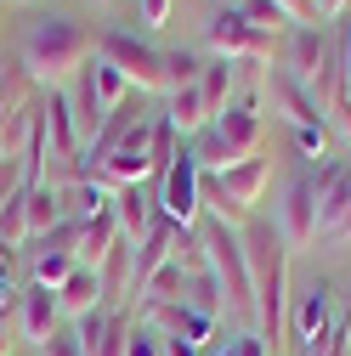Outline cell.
Wrapping results in <instances>:
<instances>
[{"label":"cell","mask_w":351,"mask_h":356,"mask_svg":"<svg viewBox=\"0 0 351 356\" xmlns=\"http://www.w3.org/2000/svg\"><path fill=\"white\" fill-rule=\"evenodd\" d=\"M238 238H244V260H249L255 339L267 350H278L289 339V249H283L278 227H267V220H249Z\"/></svg>","instance_id":"1"},{"label":"cell","mask_w":351,"mask_h":356,"mask_svg":"<svg viewBox=\"0 0 351 356\" xmlns=\"http://www.w3.org/2000/svg\"><path fill=\"white\" fill-rule=\"evenodd\" d=\"M29 85H46V91H63V85L91 63V29L79 17H34L23 34V51H17Z\"/></svg>","instance_id":"2"},{"label":"cell","mask_w":351,"mask_h":356,"mask_svg":"<svg viewBox=\"0 0 351 356\" xmlns=\"http://www.w3.org/2000/svg\"><path fill=\"white\" fill-rule=\"evenodd\" d=\"M260 136H267V124H260V108L255 102H233L227 113H215L198 142H193V159H198V175H221L244 159H260Z\"/></svg>","instance_id":"3"},{"label":"cell","mask_w":351,"mask_h":356,"mask_svg":"<svg viewBox=\"0 0 351 356\" xmlns=\"http://www.w3.org/2000/svg\"><path fill=\"white\" fill-rule=\"evenodd\" d=\"M198 238H204V260H210V277L221 283L227 311H238L244 323H255V294H249V260H244V238L221 220H204L198 215Z\"/></svg>","instance_id":"4"},{"label":"cell","mask_w":351,"mask_h":356,"mask_svg":"<svg viewBox=\"0 0 351 356\" xmlns=\"http://www.w3.org/2000/svg\"><path fill=\"white\" fill-rule=\"evenodd\" d=\"M153 209L170 220V227H198L204 204H198V159H193V147L176 142V159L164 164L159 187H153Z\"/></svg>","instance_id":"5"},{"label":"cell","mask_w":351,"mask_h":356,"mask_svg":"<svg viewBox=\"0 0 351 356\" xmlns=\"http://www.w3.org/2000/svg\"><path fill=\"white\" fill-rule=\"evenodd\" d=\"M97 57L114 63V68L130 79V91H170V79H164V51H153L148 40L125 34V29H108V34L97 40Z\"/></svg>","instance_id":"6"},{"label":"cell","mask_w":351,"mask_h":356,"mask_svg":"<svg viewBox=\"0 0 351 356\" xmlns=\"http://www.w3.org/2000/svg\"><path fill=\"white\" fill-rule=\"evenodd\" d=\"M204 40H210V51L221 57V63H272V34H260L238 6L210 12Z\"/></svg>","instance_id":"7"},{"label":"cell","mask_w":351,"mask_h":356,"mask_svg":"<svg viewBox=\"0 0 351 356\" xmlns=\"http://www.w3.org/2000/svg\"><path fill=\"white\" fill-rule=\"evenodd\" d=\"M334 328V289L323 277H312L300 294H289V339L306 350V356H318L323 339Z\"/></svg>","instance_id":"8"},{"label":"cell","mask_w":351,"mask_h":356,"mask_svg":"<svg viewBox=\"0 0 351 356\" xmlns=\"http://www.w3.org/2000/svg\"><path fill=\"white\" fill-rule=\"evenodd\" d=\"M278 238H283V249L289 254H300V249H312L318 243V187H312V170L306 175H295V181L283 187V198H278Z\"/></svg>","instance_id":"9"},{"label":"cell","mask_w":351,"mask_h":356,"mask_svg":"<svg viewBox=\"0 0 351 356\" xmlns=\"http://www.w3.org/2000/svg\"><path fill=\"white\" fill-rule=\"evenodd\" d=\"M17 328H23V339L40 350L57 328H63V305H57V294L52 289H40V283H23V294H17Z\"/></svg>","instance_id":"10"},{"label":"cell","mask_w":351,"mask_h":356,"mask_svg":"<svg viewBox=\"0 0 351 356\" xmlns=\"http://www.w3.org/2000/svg\"><path fill=\"white\" fill-rule=\"evenodd\" d=\"M57 204H63V220H97L114 209V193L102 181H91V175H68V181H57Z\"/></svg>","instance_id":"11"},{"label":"cell","mask_w":351,"mask_h":356,"mask_svg":"<svg viewBox=\"0 0 351 356\" xmlns=\"http://www.w3.org/2000/svg\"><path fill=\"white\" fill-rule=\"evenodd\" d=\"M323 51H329V40H323V29H312V23H295L289 29V46H283V74L300 85V91H306V79H312L318 74V63H323Z\"/></svg>","instance_id":"12"},{"label":"cell","mask_w":351,"mask_h":356,"mask_svg":"<svg viewBox=\"0 0 351 356\" xmlns=\"http://www.w3.org/2000/svg\"><path fill=\"white\" fill-rule=\"evenodd\" d=\"M40 113H46V142H52V159H79V124H74V102L68 91H46V102H40Z\"/></svg>","instance_id":"13"},{"label":"cell","mask_w":351,"mask_h":356,"mask_svg":"<svg viewBox=\"0 0 351 356\" xmlns=\"http://www.w3.org/2000/svg\"><path fill=\"white\" fill-rule=\"evenodd\" d=\"M260 85H267V97H272V113H278V119H289L295 130L323 119V113H318V102L306 97V91H300V85H295L283 68H267V79H260Z\"/></svg>","instance_id":"14"},{"label":"cell","mask_w":351,"mask_h":356,"mask_svg":"<svg viewBox=\"0 0 351 356\" xmlns=\"http://www.w3.org/2000/svg\"><path fill=\"white\" fill-rule=\"evenodd\" d=\"M153 193L148 187H119L114 193V227H119V238L125 243H142L148 238V227H153Z\"/></svg>","instance_id":"15"},{"label":"cell","mask_w":351,"mask_h":356,"mask_svg":"<svg viewBox=\"0 0 351 356\" xmlns=\"http://www.w3.org/2000/svg\"><path fill=\"white\" fill-rule=\"evenodd\" d=\"M119 243V227H114V209L97 215V220H85L79 227V243H74V266H85V272H102V260L114 254Z\"/></svg>","instance_id":"16"},{"label":"cell","mask_w":351,"mask_h":356,"mask_svg":"<svg viewBox=\"0 0 351 356\" xmlns=\"http://www.w3.org/2000/svg\"><path fill=\"white\" fill-rule=\"evenodd\" d=\"M79 74H85V85H91V97H97V108H102V113H119V108L130 102V79H125L114 63H102L97 51H91V63H85Z\"/></svg>","instance_id":"17"},{"label":"cell","mask_w":351,"mask_h":356,"mask_svg":"<svg viewBox=\"0 0 351 356\" xmlns=\"http://www.w3.org/2000/svg\"><path fill=\"white\" fill-rule=\"evenodd\" d=\"M23 220H29V243H40L46 232L63 227V204H57V187H52V181L23 187Z\"/></svg>","instance_id":"18"},{"label":"cell","mask_w":351,"mask_h":356,"mask_svg":"<svg viewBox=\"0 0 351 356\" xmlns=\"http://www.w3.org/2000/svg\"><path fill=\"white\" fill-rule=\"evenodd\" d=\"M57 305H63V317H68V323L85 317V311H102V305H108V300H102V277H97V272H85V266H74L68 283L57 289Z\"/></svg>","instance_id":"19"},{"label":"cell","mask_w":351,"mask_h":356,"mask_svg":"<svg viewBox=\"0 0 351 356\" xmlns=\"http://www.w3.org/2000/svg\"><path fill=\"white\" fill-rule=\"evenodd\" d=\"M34 124H40V97H23L6 119H0V159H23Z\"/></svg>","instance_id":"20"},{"label":"cell","mask_w":351,"mask_h":356,"mask_svg":"<svg viewBox=\"0 0 351 356\" xmlns=\"http://www.w3.org/2000/svg\"><path fill=\"white\" fill-rule=\"evenodd\" d=\"M233 85H238V68H233V63H221V57H210V63H204V74H198V97H204L210 119L233 108Z\"/></svg>","instance_id":"21"},{"label":"cell","mask_w":351,"mask_h":356,"mask_svg":"<svg viewBox=\"0 0 351 356\" xmlns=\"http://www.w3.org/2000/svg\"><path fill=\"white\" fill-rule=\"evenodd\" d=\"M170 130L176 136H198V130L210 124V108H204V97H198V85H182V91H170Z\"/></svg>","instance_id":"22"},{"label":"cell","mask_w":351,"mask_h":356,"mask_svg":"<svg viewBox=\"0 0 351 356\" xmlns=\"http://www.w3.org/2000/svg\"><path fill=\"white\" fill-rule=\"evenodd\" d=\"M68 272H74V254H63V249H34L29 254V283L52 289V294L68 283Z\"/></svg>","instance_id":"23"},{"label":"cell","mask_w":351,"mask_h":356,"mask_svg":"<svg viewBox=\"0 0 351 356\" xmlns=\"http://www.w3.org/2000/svg\"><path fill=\"white\" fill-rule=\"evenodd\" d=\"M170 266H182L187 277L210 272V260H204V238H198V227H176V232H170Z\"/></svg>","instance_id":"24"},{"label":"cell","mask_w":351,"mask_h":356,"mask_svg":"<svg viewBox=\"0 0 351 356\" xmlns=\"http://www.w3.org/2000/svg\"><path fill=\"white\" fill-rule=\"evenodd\" d=\"M182 305H193L198 317H210V323H215L227 300H221V283H215L210 272H198V277H187V294H182Z\"/></svg>","instance_id":"25"},{"label":"cell","mask_w":351,"mask_h":356,"mask_svg":"<svg viewBox=\"0 0 351 356\" xmlns=\"http://www.w3.org/2000/svg\"><path fill=\"white\" fill-rule=\"evenodd\" d=\"M238 12H244V17H249V23L260 29V34H272V40L295 29V23L283 17V6H278V0H238Z\"/></svg>","instance_id":"26"},{"label":"cell","mask_w":351,"mask_h":356,"mask_svg":"<svg viewBox=\"0 0 351 356\" xmlns=\"http://www.w3.org/2000/svg\"><path fill=\"white\" fill-rule=\"evenodd\" d=\"M23 97H34V85H29V74H23V63H0V119H6Z\"/></svg>","instance_id":"27"},{"label":"cell","mask_w":351,"mask_h":356,"mask_svg":"<svg viewBox=\"0 0 351 356\" xmlns=\"http://www.w3.org/2000/svg\"><path fill=\"white\" fill-rule=\"evenodd\" d=\"M182 294H187V272H182V266H170V260L159 266L153 283L142 289V300H182ZM142 300H136V305H142Z\"/></svg>","instance_id":"28"},{"label":"cell","mask_w":351,"mask_h":356,"mask_svg":"<svg viewBox=\"0 0 351 356\" xmlns=\"http://www.w3.org/2000/svg\"><path fill=\"white\" fill-rule=\"evenodd\" d=\"M204 63L193 51H164V79H170V91H182V85H198Z\"/></svg>","instance_id":"29"},{"label":"cell","mask_w":351,"mask_h":356,"mask_svg":"<svg viewBox=\"0 0 351 356\" xmlns=\"http://www.w3.org/2000/svg\"><path fill=\"white\" fill-rule=\"evenodd\" d=\"M130 323L136 317H125V311H108V328H102V345L91 356H125V339H130Z\"/></svg>","instance_id":"30"},{"label":"cell","mask_w":351,"mask_h":356,"mask_svg":"<svg viewBox=\"0 0 351 356\" xmlns=\"http://www.w3.org/2000/svg\"><path fill=\"white\" fill-rule=\"evenodd\" d=\"M295 147H300L306 159L323 164V159H329V124H323V119H318V124H300V130H295Z\"/></svg>","instance_id":"31"},{"label":"cell","mask_w":351,"mask_h":356,"mask_svg":"<svg viewBox=\"0 0 351 356\" xmlns=\"http://www.w3.org/2000/svg\"><path fill=\"white\" fill-rule=\"evenodd\" d=\"M125 356H164V339L142 323H130V339H125Z\"/></svg>","instance_id":"32"},{"label":"cell","mask_w":351,"mask_h":356,"mask_svg":"<svg viewBox=\"0 0 351 356\" xmlns=\"http://www.w3.org/2000/svg\"><path fill=\"white\" fill-rule=\"evenodd\" d=\"M29 181H23V159H0V204L6 198H17Z\"/></svg>","instance_id":"33"},{"label":"cell","mask_w":351,"mask_h":356,"mask_svg":"<svg viewBox=\"0 0 351 356\" xmlns=\"http://www.w3.org/2000/svg\"><path fill=\"white\" fill-rule=\"evenodd\" d=\"M40 356H85V350H79V339H74V328L63 323V328H57V334H52L46 345H40Z\"/></svg>","instance_id":"34"},{"label":"cell","mask_w":351,"mask_h":356,"mask_svg":"<svg viewBox=\"0 0 351 356\" xmlns=\"http://www.w3.org/2000/svg\"><path fill=\"white\" fill-rule=\"evenodd\" d=\"M227 356H272V350L260 345L255 334H238V339H227Z\"/></svg>","instance_id":"35"},{"label":"cell","mask_w":351,"mask_h":356,"mask_svg":"<svg viewBox=\"0 0 351 356\" xmlns=\"http://www.w3.org/2000/svg\"><path fill=\"white\" fill-rule=\"evenodd\" d=\"M278 6H283V17H289V23H312V17H318L312 0H278Z\"/></svg>","instance_id":"36"},{"label":"cell","mask_w":351,"mask_h":356,"mask_svg":"<svg viewBox=\"0 0 351 356\" xmlns=\"http://www.w3.org/2000/svg\"><path fill=\"white\" fill-rule=\"evenodd\" d=\"M142 23H148V29L170 23V0H142Z\"/></svg>","instance_id":"37"},{"label":"cell","mask_w":351,"mask_h":356,"mask_svg":"<svg viewBox=\"0 0 351 356\" xmlns=\"http://www.w3.org/2000/svg\"><path fill=\"white\" fill-rule=\"evenodd\" d=\"M323 243H351V204L340 209V220H334V227L323 232Z\"/></svg>","instance_id":"38"},{"label":"cell","mask_w":351,"mask_h":356,"mask_svg":"<svg viewBox=\"0 0 351 356\" xmlns=\"http://www.w3.org/2000/svg\"><path fill=\"white\" fill-rule=\"evenodd\" d=\"M340 68H345V97H351V23H345V40H340Z\"/></svg>","instance_id":"39"},{"label":"cell","mask_w":351,"mask_h":356,"mask_svg":"<svg viewBox=\"0 0 351 356\" xmlns=\"http://www.w3.org/2000/svg\"><path fill=\"white\" fill-rule=\"evenodd\" d=\"M334 124H340V136H345V142H351V97H345V102H340V108H334Z\"/></svg>","instance_id":"40"},{"label":"cell","mask_w":351,"mask_h":356,"mask_svg":"<svg viewBox=\"0 0 351 356\" xmlns=\"http://www.w3.org/2000/svg\"><path fill=\"white\" fill-rule=\"evenodd\" d=\"M318 17H345V0H312Z\"/></svg>","instance_id":"41"},{"label":"cell","mask_w":351,"mask_h":356,"mask_svg":"<svg viewBox=\"0 0 351 356\" xmlns=\"http://www.w3.org/2000/svg\"><path fill=\"white\" fill-rule=\"evenodd\" d=\"M164 356H204V350H193L187 339H164Z\"/></svg>","instance_id":"42"},{"label":"cell","mask_w":351,"mask_h":356,"mask_svg":"<svg viewBox=\"0 0 351 356\" xmlns=\"http://www.w3.org/2000/svg\"><path fill=\"white\" fill-rule=\"evenodd\" d=\"M0 356H12V334H6V323H0Z\"/></svg>","instance_id":"43"},{"label":"cell","mask_w":351,"mask_h":356,"mask_svg":"<svg viewBox=\"0 0 351 356\" xmlns=\"http://www.w3.org/2000/svg\"><path fill=\"white\" fill-rule=\"evenodd\" d=\"M215 356H227V350H215Z\"/></svg>","instance_id":"44"},{"label":"cell","mask_w":351,"mask_h":356,"mask_svg":"<svg viewBox=\"0 0 351 356\" xmlns=\"http://www.w3.org/2000/svg\"><path fill=\"white\" fill-rule=\"evenodd\" d=\"M345 356H351V350H345Z\"/></svg>","instance_id":"45"},{"label":"cell","mask_w":351,"mask_h":356,"mask_svg":"<svg viewBox=\"0 0 351 356\" xmlns=\"http://www.w3.org/2000/svg\"><path fill=\"white\" fill-rule=\"evenodd\" d=\"M345 323H351V317H345Z\"/></svg>","instance_id":"46"}]
</instances>
